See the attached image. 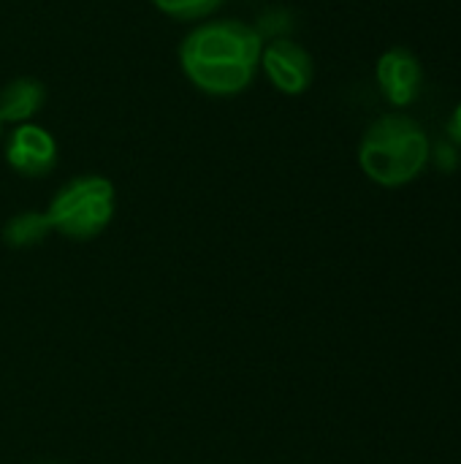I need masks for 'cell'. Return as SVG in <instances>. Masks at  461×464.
Here are the masks:
<instances>
[{
    "label": "cell",
    "mask_w": 461,
    "mask_h": 464,
    "mask_svg": "<svg viewBox=\"0 0 461 464\" xmlns=\"http://www.w3.org/2000/svg\"><path fill=\"white\" fill-rule=\"evenodd\" d=\"M264 35L242 19H209L193 27L179 46L187 82L215 98L245 92L261 71Z\"/></svg>",
    "instance_id": "1"
},
{
    "label": "cell",
    "mask_w": 461,
    "mask_h": 464,
    "mask_svg": "<svg viewBox=\"0 0 461 464\" xmlns=\"http://www.w3.org/2000/svg\"><path fill=\"white\" fill-rule=\"evenodd\" d=\"M432 141L408 114L391 111L378 117L361 136L359 166L380 188H405L416 182L429 163Z\"/></svg>",
    "instance_id": "2"
},
{
    "label": "cell",
    "mask_w": 461,
    "mask_h": 464,
    "mask_svg": "<svg viewBox=\"0 0 461 464\" xmlns=\"http://www.w3.org/2000/svg\"><path fill=\"white\" fill-rule=\"evenodd\" d=\"M114 201L117 193L111 179L101 174H84L57 190L46 209V218L52 223V231L84 242L98 237L111 223Z\"/></svg>",
    "instance_id": "3"
},
{
    "label": "cell",
    "mask_w": 461,
    "mask_h": 464,
    "mask_svg": "<svg viewBox=\"0 0 461 464\" xmlns=\"http://www.w3.org/2000/svg\"><path fill=\"white\" fill-rule=\"evenodd\" d=\"M261 71L266 73L269 84L283 95H302L310 90L315 65L312 54L296 44L293 38H272L264 44L261 52Z\"/></svg>",
    "instance_id": "4"
},
{
    "label": "cell",
    "mask_w": 461,
    "mask_h": 464,
    "mask_svg": "<svg viewBox=\"0 0 461 464\" xmlns=\"http://www.w3.org/2000/svg\"><path fill=\"white\" fill-rule=\"evenodd\" d=\"M375 82L391 106L405 109L416 103L424 90V65L410 49L391 46L375 63Z\"/></svg>",
    "instance_id": "5"
},
{
    "label": "cell",
    "mask_w": 461,
    "mask_h": 464,
    "mask_svg": "<svg viewBox=\"0 0 461 464\" xmlns=\"http://www.w3.org/2000/svg\"><path fill=\"white\" fill-rule=\"evenodd\" d=\"M5 160L22 177H46L57 163V141L43 125L22 122L5 139Z\"/></svg>",
    "instance_id": "6"
},
{
    "label": "cell",
    "mask_w": 461,
    "mask_h": 464,
    "mask_svg": "<svg viewBox=\"0 0 461 464\" xmlns=\"http://www.w3.org/2000/svg\"><path fill=\"white\" fill-rule=\"evenodd\" d=\"M46 101V87L35 76H16L0 90V120L11 125L33 122Z\"/></svg>",
    "instance_id": "7"
},
{
    "label": "cell",
    "mask_w": 461,
    "mask_h": 464,
    "mask_svg": "<svg viewBox=\"0 0 461 464\" xmlns=\"http://www.w3.org/2000/svg\"><path fill=\"white\" fill-rule=\"evenodd\" d=\"M52 234V223L46 212H19L3 226V239L11 247H33L41 245Z\"/></svg>",
    "instance_id": "8"
},
{
    "label": "cell",
    "mask_w": 461,
    "mask_h": 464,
    "mask_svg": "<svg viewBox=\"0 0 461 464\" xmlns=\"http://www.w3.org/2000/svg\"><path fill=\"white\" fill-rule=\"evenodd\" d=\"M160 14L171 16V19H179V22H196V19H204L209 14H215L223 0H149Z\"/></svg>",
    "instance_id": "9"
},
{
    "label": "cell",
    "mask_w": 461,
    "mask_h": 464,
    "mask_svg": "<svg viewBox=\"0 0 461 464\" xmlns=\"http://www.w3.org/2000/svg\"><path fill=\"white\" fill-rule=\"evenodd\" d=\"M429 163H435L443 174H454L461 163L459 147H456L451 139H440V141L432 144V150H429Z\"/></svg>",
    "instance_id": "10"
},
{
    "label": "cell",
    "mask_w": 461,
    "mask_h": 464,
    "mask_svg": "<svg viewBox=\"0 0 461 464\" xmlns=\"http://www.w3.org/2000/svg\"><path fill=\"white\" fill-rule=\"evenodd\" d=\"M446 139H451L461 150V101L454 106V111H451V117L446 122Z\"/></svg>",
    "instance_id": "11"
},
{
    "label": "cell",
    "mask_w": 461,
    "mask_h": 464,
    "mask_svg": "<svg viewBox=\"0 0 461 464\" xmlns=\"http://www.w3.org/2000/svg\"><path fill=\"white\" fill-rule=\"evenodd\" d=\"M0 133H3V120H0Z\"/></svg>",
    "instance_id": "12"
}]
</instances>
